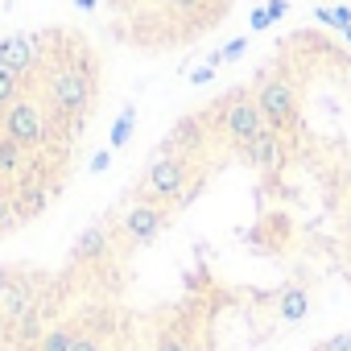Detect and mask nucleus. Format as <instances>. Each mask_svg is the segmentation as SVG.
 Wrapping results in <instances>:
<instances>
[{
  "label": "nucleus",
  "mask_w": 351,
  "mask_h": 351,
  "mask_svg": "<svg viewBox=\"0 0 351 351\" xmlns=\"http://www.w3.org/2000/svg\"><path fill=\"white\" fill-rule=\"evenodd\" d=\"M281 314L285 318H302L306 314V289H298V285L281 289Z\"/></svg>",
  "instance_id": "20e7f679"
},
{
  "label": "nucleus",
  "mask_w": 351,
  "mask_h": 351,
  "mask_svg": "<svg viewBox=\"0 0 351 351\" xmlns=\"http://www.w3.org/2000/svg\"><path fill=\"white\" fill-rule=\"evenodd\" d=\"M232 0H99L104 29L132 54H169L228 17Z\"/></svg>",
  "instance_id": "f03ea898"
},
{
  "label": "nucleus",
  "mask_w": 351,
  "mask_h": 351,
  "mask_svg": "<svg viewBox=\"0 0 351 351\" xmlns=\"http://www.w3.org/2000/svg\"><path fill=\"white\" fill-rule=\"evenodd\" d=\"M318 351H351V335H335V339H326Z\"/></svg>",
  "instance_id": "39448f33"
},
{
  "label": "nucleus",
  "mask_w": 351,
  "mask_h": 351,
  "mask_svg": "<svg viewBox=\"0 0 351 351\" xmlns=\"http://www.w3.org/2000/svg\"><path fill=\"white\" fill-rule=\"evenodd\" d=\"M248 87H252V95H256L269 128H277V132H293L298 128V95H293V83L285 75L261 71Z\"/></svg>",
  "instance_id": "7ed1b4c3"
},
{
  "label": "nucleus",
  "mask_w": 351,
  "mask_h": 351,
  "mask_svg": "<svg viewBox=\"0 0 351 351\" xmlns=\"http://www.w3.org/2000/svg\"><path fill=\"white\" fill-rule=\"evenodd\" d=\"M108 66L66 21L0 38V244L46 219L79 178Z\"/></svg>",
  "instance_id": "f257e3e1"
}]
</instances>
